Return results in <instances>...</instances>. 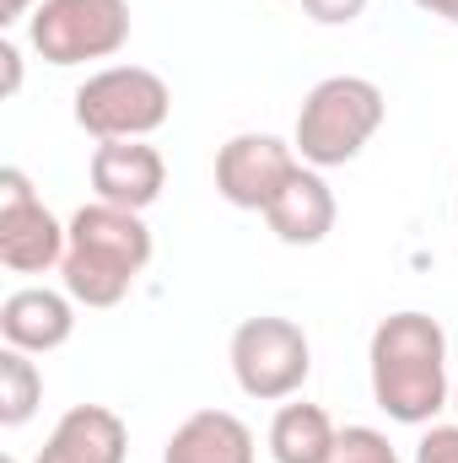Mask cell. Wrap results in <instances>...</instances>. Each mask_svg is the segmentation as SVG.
Wrapping results in <instances>:
<instances>
[{"instance_id": "cell-6", "label": "cell", "mask_w": 458, "mask_h": 463, "mask_svg": "<svg viewBox=\"0 0 458 463\" xmlns=\"http://www.w3.org/2000/svg\"><path fill=\"white\" fill-rule=\"evenodd\" d=\"M27 43L43 65L114 60L129 43V0H43L27 16Z\"/></svg>"}, {"instance_id": "cell-17", "label": "cell", "mask_w": 458, "mask_h": 463, "mask_svg": "<svg viewBox=\"0 0 458 463\" xmlns=\"http://www.w3.org/2000/svg\"><path fill=\"white\" fill-rule=\"evenodd\" d=\"M415 463H458V420L453 426H426L415 442Z\"/></svg>"}, {"instance_id": "cell-14", "label": "cell", "mask_w": 458, "mask_h": 463, "mask_svg": "<svg viewBox=\"0 0 458 463\" xmlns=\"http://www.w3.org/2000/svg\"><path fill=\"white\" fill-rule=\"evenodd\" d=\"M340 442V426L329 420L324 404L286 399L270 420V458L275 463H329Z\"/></svg>"}, {"instance_id": "cell-7", "label": "cell", "mask_w": 458, "mask_h": 463, "mask_svg": "<svg viewBox=\"0 0 458 463\" xmlns=\"http://www.w3.org/2000/svg\"><path fill=\"white\" fill-rule=\"evenodd\" d=\"M71 227L33 194V178L22 167L0 173V264L11 275H49L65 264Z\"/></svg>"}, {"instance_id": "cell-21", "label": "cell", "mask_w": 458, "mask_h": 463, "mask_svg": "<svg viewBox=\"0 0 458 463\" xmlns=\"http://www.w3.org/2000/svg\"><path fill=\"white\" fill-rule=\"evenodd\" d=\"M415 5H421L426 16H443V22H453L458 27V0H415Z\"/></svg>"}, {"instance_id": "cell-19", "label": "cell", "mask_w": 458, "mask_h": 463, "mask_svg": "<svg viewBox=\"0 0 458 463\" xmlns=\"http://www.w3.org/2000/svg\"><path fill=\"white\" fill-rule=\"evenodd\" d=\"M0 65H5V98L22 92V49L11 38H0Z\"/></svg>"}, {"instance_id": "cell-18", "label": "cell", "mask_w": 458, "mask_h": 463, "mask_svg": "<svg viewBox=\"0 0 458 463\" xmlns=\"http://www.w3.org/2000/svg\"><path fill=\"white\" fill-rule=\"evenodd\" d=\"M302 11H308L319 27H350V22L367 11V0H302Z\"/></svg>"}, {"instance_id": "cell-9", "label": "cell", "mask_w": 458, "mask_h": 463, "mask_svg": "<svg viewBox=\"0 0 458 463\" xmlns=\"http://www.w3.org/2000/svg\"><path fill=\"white\" fill-rule=\"evenodd\" d=\"M92 194L119 211H151L167 189V162L151 140H98L92 151Z\"/></svg>"}, {"instance_id": "cell-12", "label": "cell", "mask_w": 458, "mask_h": 463, "mask_svg": "<svg viewBox=\"0 0 458 463\" xmlns=\"http://www.w3.org/2000/svg\"><path fill=\"white\" fill-rule=\"evenodd\" d=\"M335 216H340V205H335V189H329V178L319 173V167H297L291 173V184L270 200V211H264V222L270 232L286 242V248H313V242H324L329 232H335Z\"/></svg>"}, {"instance_id": "cell-8", "label": "cell", "mask_w": 458, "mask_h": 463, "mask_svg": "<svg viewBox=\"0 0 458 463\" xmlns=\"http://www.w3.org/2000/svg\"><path fill=\"white\" fill-rule=\"evenodd\" d=\"M302 167L297 146L270 135V129H243L216 151V194L232 211H270V200L291 184V173Z\"/></svg>"}, {"instance_id": "cell-11", "label": "cell", "mask_w": 458, "mask_h": 463, "mask_svg": "<svg viewBox=\"0 0 458 463\" xmlns=\"http://www.w3.org/2000/svg\"><path fill=\"white\" fill-rule=\"evenodd\" d=\"M129 458V426L109 404H71L33 463H124Z\"/></svg>"}, {"instance_id": "cell-5", "label": "cell", "mask_w": 458, "mask_h": 463, "mask_svg": "<svg viewBox=\"0 0 458 463\" xmlns=\"http://www.w3.org/2000/svg\"><path fill=\"white\" fill-rule=\"evenodd\" d=\"M232 377L248 399L259 404H286L302 393L308 372H313V345L302 335V324L281 318V313H259V318H243L232 329Z\"/></svg>"}, {"instance_id": "cell-22", "label": "cell", "mask_w": 458, "mask_h": 463, "mask_svg": "<svg viewBox=\"0 0 458 463\" xmlns=\"http://www.w3.org/2000/svg\"><path fill=\"white\" fill-rule=\"evenodd\" d=\"M453 410H458V377H453Z\"/></svg>"}, {"instance_id": "cell-16", "label": "cell", "mask_w": 458, "mask_h": 463, "mask_svg": "<svg viewBox=\"0 0 458 463\" xmlns=\"http://www.w3.org/2000/svg\"><path fill=\"white\" fill-rule=\"evenodd\" d=\"M329 463H405V458H399V448L377 426H345Z\"/></svg>"}, {"instance_id": "cell-24", "label": "cell", "mask_w": 458, "mask_h": 463, "mask_svg": "<svg viewBox=\"0 0 458 463\" xmlns=\"http://www.w3.org/2000/svg\"><path fill=\"white\" fill-rule=\"evenodd\" d=\"M453 222H458V200H453Z\"/></svg>"}, {"instance_id": "cell-15", "label": "cell", "mask_w": 458, "mask_h": 463, "mask_svg": "<svg viewBox=\"0 0 458 463\" xmlns=\"http://www.w3.org/2000/svg\"><path fill=\"white\" fill-rule=\"evenodd\" d=\"M38 404H43V372H38V361L27 350L5 345L0 350V426L5 431L27 426L38 415Z\"/></svg>"}, {"instance_id": "cell-1", "label": "cell", "mask_w": 458, "mask_h": 463, "mask_svg": "<svg viewBox=\"0 0 458 463\" xmlns=\"http://www.w3.org/2000/svg\"><path fill=\"white\" fill-rule=\"evenodd\" d=\"M367 372H372V404L399 426H432L453 404L448 329L432 313H415V307L388 313L372 329Z\"/></svg>"}, {"instance_id": "cell-2", "label": "cell", "mask_w": 458, "mask_h": 463, "mask_svg": "<svg viewBox=\"0 0 458 463\" xmlns=\"http://www.w3.org/2000/svg\"><path fill=\"white\" fill-rule=\"evenodd\" d=\"M65 227H71L60 264L65 291L81 307H119L151 264V227L140 222V211H119L103 200L81 205Z\"/></svg>"}, {"instance_id": "cell-4", "label": "cell", "mask_w": 458, "mask_h": 463, "mask_svg": "<svg viewBox=\"0 0 458 463\" xmlns=\"http://www.w3.org/2000/svg\"><path fill=\"white\" fill-rule=\"evenodd\" d=\"M71 114L92 140H151L173 118V87L146 65H103L76 87Z\"/></svg>"}, {"instance_id": "cell-10", "label": "cell", "mask_w": 458, "mask_h": 463, "mask_svg": "<svg viewBox=\"0 0 458 463\" xmlns=\"http://www.w3.org/2000/svg\"><path fill=\"white\" fill-rule=\"evenodd\" d=\"M76 297L71 291H49V286H22L0 302V340L27 355H49V350L71 345L76 335Z\"/></svg>"}, {"instance_id": "cell-20", "label": "cell", "mask_w": 458, "mask_h": 463, "mask_svg": "<svg viewBox=\"0 0 458 463\" xmlns=\"http://www.w3.org/2000/svg\"><path fill=\"white\" fill-rule=\"evenodd\" d=\"M38 5H43V0H0V27H16V22H27Z\"/></svg>"}, {"instance_id": "cell-13", "label": "cell", "mask_w": 458, "mask_h": 463, "mask_svg": "<svg viewBox=\"0 0 458 463\" xmlns=\"http://www.w3.org/2000/svg\"><path fill=\"white\" fill-rule=\"evenodd\" d=\"M162 463H259L253 431L232 410H195L189 420L173 426Z\"/></svg>"}, {"instance_id": "cell-3", "label": "cell", "mask_w": 458, "mask_h": 463, "mask_svg": "<svg viewBox=\"0 0 458 463\" xmlns=\"http://www.w3.org/2000/svg\"><path fill=\"white\" fill-rule=\"evenodd\" d=\"M383 118H388V98H383L377 81H367V76H324L297 109L291 146H297V156L308 167L329 173V167L356 162L372 146Z\"/></svg>"}, {"instance_id": "cell-23", "label": "cell", "mask_w": 458, "mask_h": 463, "mask_svg": "<svg viewBox=\"0 0 458 463\" xmlns=\"http://www.w3.org/2000/svg\"><path fill=\"white\" fill-rule=\"evenodd\" d=\"M0 463H16V458H11V453H5V458H0Z\"/></svg>"}]
</instances>
